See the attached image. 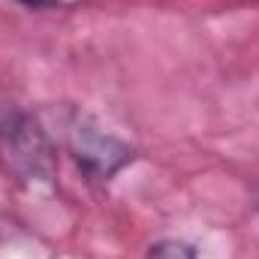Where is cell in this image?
I'll list each match as a JSON object with an SVG mask.
<instances>
[{
    "instance_id": "1",
    "label": "cell",
    "mask_w": 259,
    "mask_h": 259,
    "mask_svg": "<svg viewBox=\"0 0 259 259\" xmlns=\"http://www.w3.org/2000/svg\"><path fill=\"white\" fill-rule=\"evenodd\" d=\"M0 163L24 184H49L58 172L52 139L27 115H15L0 127Z\"/></svg>"
},
{
    "instance_id": "2",
    "label": "cell",
    "mask_w": 259,
    "mask_h": 259,
    "mask_svg": "<svg viewBox=\"0 0 259 259\" xmlns=\"http://www.w3.org/2000/svg\"><path fill=\"white\" fill-rule=\"evenodd\" d=\"M66 148H69L72 160L78 163V169L94 181L115 178L136 157V151L124 139L112 136L88 115H75L66 124Z\"/></svg>"
},
{
    "instance_id": "3",
    "label": "cell",
    "mask_w": 259,
    "mask_h": 259,
    "mask_svg": "<svg viewBox=\"0 0 259 259\" xmlns=\"http://www.w3.org/2000/svg\"><path fill=\"white\" fill-rule=\"evenodd\" d=\"M145 259H196V250L184 241H175V238H166V241H157L151 244L148 256Z\"/></svg>"
},
{
    "instance_id": "4",
    "label": "cell",
    "mask_w": 259,
    "mask_h": 259,
    "mask_svg": "<svg viewBox=\"0 0 259 259\" xmlns=\"http://www.w3.org/2000/svg\"><path fill=\"white\" fill-rule=\"evenodd\" d=\"M15 3H21V6H27V9H49V6H55V3H61V0H15Z\"/></svg>"
}]
</instances>
